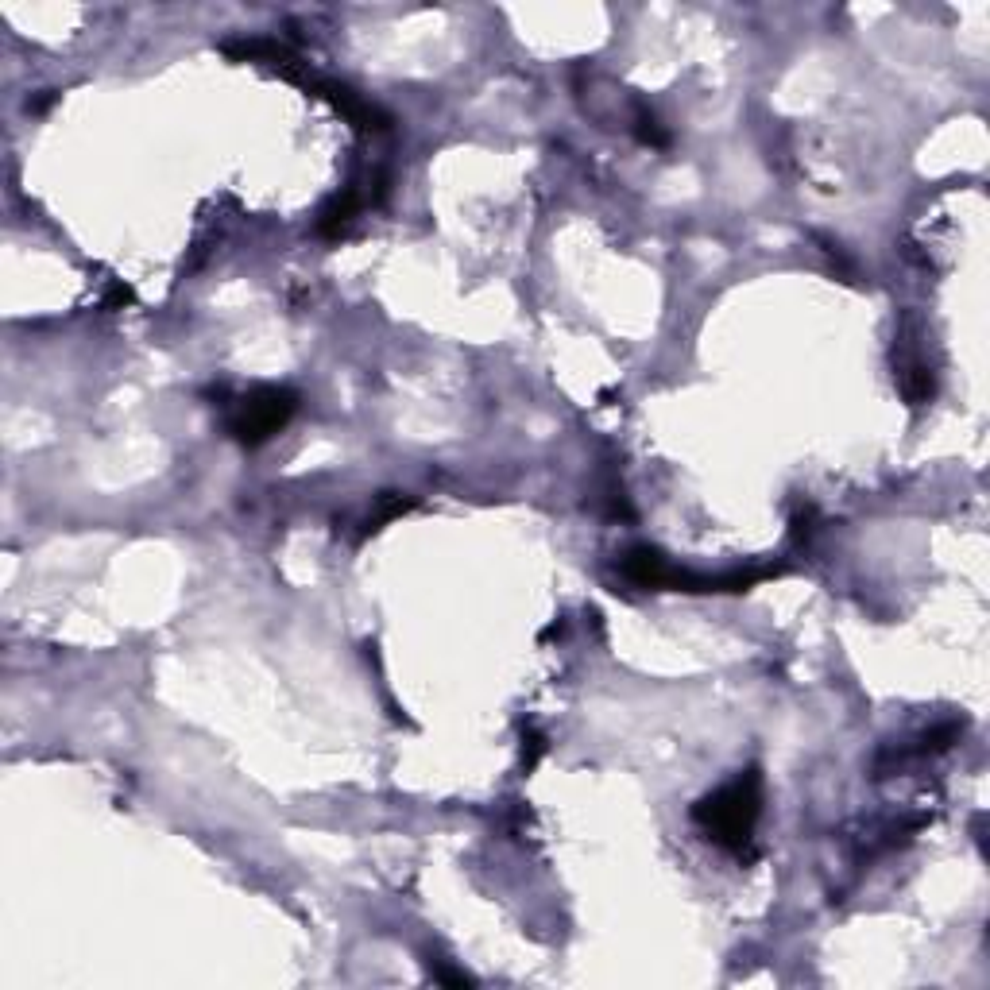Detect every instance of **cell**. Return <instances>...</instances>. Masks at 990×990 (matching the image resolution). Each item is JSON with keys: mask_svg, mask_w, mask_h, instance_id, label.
Listing matches in <instances>:
<instances>
[{"mask_svg": "<svg viewBox=\"0 0 990 990\" xmlns=\"http://www.w3.org/2000/svg\"><path fill=\"white\" fill-rule=\"evenodd\" d=\"M434 979L437 983H449V987H472V975H465V971H453V967H441V963L434 967Z\"/></svg>", "mask_w": 990, "mask_h": 990, "instance_id": "obj_10", "label": "cell"}, {"mask_svg": "<svg viewBox=\"0 0 990 990\" xmlns=\"http://www.w3.org/2000/svg\"><path fill=\"white\" fill-rule=\"evenodd\" d=\"M635 136L650 147H670V132L662 128V120L654 117L650 109H639V113H635Z\"/></svg>", "mask_w": 990, "mask_h": 990, "instance_id": "obj_7", "label": "cell"}, {"mask_svg": "<svg viewBox=\"0 0 990 990\" xmlns=\"http://www.w3.org/2000/svg\"><path fill=\"white\" fill-rule=\"evenodd\" d=\"M550 751V743H546V735L538 728H530L523 735V770H534L538 762H542V755Z\"/></svg>", "mask_w": 990, "mask_h": 990, "instance_id": "obj_8", "label": "cell"}, {"mask_svg": "<svg viewBox=\"0 0 990 990\" xmlns=\"http://www.w3.org/2000/svg\"><path fill=\"white\" fill-rule=\"evenodd\" d=\"M758 813H762V770L758 766L743 770L728 786H720L693 805V820L700 824V832L735 855L747 851V859H755L751 840H755Z\"/></svg>", "mask_w": 990, "mask_h": 990, "instance_id": "obj_1", "label": "cell"}, {"mask_svg": "<svg viewBox=\"0 0 990 990\" xmlns=\"http://www.w3.org/2000/svg\"><path fill=\"white\" fill-rule=\"evenodd\" d=\"M221 51L240 62H260L267 70H275L279 78L298 82V86H306V89L314 82V74H306V62L298 59L294 51H287L279 39H244V43H225Z\"/></svg>", "mask_w": 990, "mask_h": 990, "instance_id": "obj_3", "label": "cell"}, {"mask_svg": "<svg viewBox=\"0 0 990 990\" xmlns=\"http://www.w3.org/2000/svg\"><path fill=\"white\" fill-rule=\"evenodd\" d=\"M813 240H816V244H820V252H824V256H828V260H832V263H836V267H840V275H844V279H851V275H855V263H851V260H847V256H844V252H840V244H836L832 236L813 233Z\"/></svg>", "mask_w": 990, "mask_h": 990, "instance_id": "obj_9", "label": "cell"}, {"mask_svg": "<svg viewBox=\"0 0 990 990\" xmlns=\"http://www.w3.org/2000/svg\"><path fill=\"white\" fill-rule=\"evenodd\" d=\"M414 503H418L414 495L383 492L379 495V503H376V515H368V523H364V538H368V534H376V530H383L391 519H403L407 511H414Z\"/></svg>", "mask_w": 990, "mask_h": 990, "instance_id": "obj_6", "label": "cell"}, {"mask_svg": "<svg viewBox=\"0 0 990 990\" xmlns=\"http://www.w3.org/2000/svg\"><path fill=\"white\" fill-rule=\"evenodd\" d=\"M310 93L314 97H325V101H333L345 117L360 128V132H387L391 128V117L383 113V109H376L372 101H364L356 89H349V86H341V82H321V78H314L310 82Z\"/></svg>", "mask_w": 990, "mask_h": 990, "instance_id": "obj_4", "label": "cell"}, {"mask_svg": "<svg viewBox=\"0 0 990 990\" xmlns=\"http://www.w3.org/2000/svg\"><path fill=\"white\" fill-rule=\"evenodd\" d=\"M294 410H298V395L291 387H256L229 410V434L240 445L256 449L263 441H271L279 430H287Z\"/></svg>", "mask_w": 990, "mask_h": 990, "instance_id": "obj_2", "label": "cell"}, {"mask_svg": "<svg viewBox=\"0 0 990 990\" xmlns=\"http://www.w3.org/2000/svg\"><path fill=\"white\" fill-rule=\"evenodd\" d=\"M356 209H360V198H356V190H345V194H337L333 202L325 205L318 213V233L321 236H341L349 229V221L356 217Z\"/></svg>", "mask_w": 990, "mask_h": 990, "instance_id": "obj_5", "label": "cell"}]
</instances>
